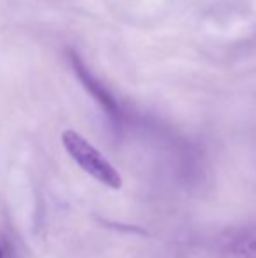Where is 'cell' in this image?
<instances>
[{
    "instance_id": "cell-1",
    "label": "cell",
    "mask_w": 256,
    "mask_h": 258,
    "mask_svg": "<svg viewBox=\"0 0 256 258\" xmlns=\"http://www.w3.org/2000/svg\"><path fill=\"white\" fill-rule=\"evenodd\" d=\"M62 144L70 158L93 179L106 184L111 190H120L123 186V179L116 167L81 134L75 130H65L62 134Z\"/></svg>"
},
{
    "instance_id": "cell-2",
    "label": "cell",
    "mask_w": 256,
    "mask_h": 258,
    "mask_svg": "<svg viewBox=\"0 0 256 258\" xmlns=\"http://www.w3.org/2000/svg\"><path fill=\"white\" fill-rule=\"evenodd\" d=\"M68 61L72 65V71L75 72L77 79L81 81V85L84 86V90L90 93V95L95 99V102L100 105L104 112L109 116V119L113 123H121L123 119V111H121V105L116 100V97L106 88V85H102L99 78L92 74L86 63L82 61V58L79 56L75 51H68Z\"/></svg>"
},
{
    "instance_id": "cell-3",
    "label": "cell",
    "mask_w": 256,
    "mask_h": 258,
    "mask_svg": "<svg viewBox=\"0 0 256 258\" xmlns=\"http://www.w3.org/2000/svg\"><path fill=\"white\" fill-rule=\"evenodd\" d=\"M219 258H256V221L230 227L216 239Z\"/></svg>"
},
{
    "instance_id": "cell-4",
    "label": "cell",
    "mask_w": 256,
    "mask_h": 258,
    "mask_svg": "<svg viewBox=\"0 0 256 258\" xmlns=\"http://www.w3.org/2000/svg\"><path fill=\"white\" fill-rule=\"evenodd\" d=\"M0 258H4V251H2V248H0Z\"/></svg>"
}]
</instances>
